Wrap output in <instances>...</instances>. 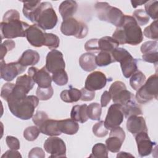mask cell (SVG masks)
<instances>
[{"label": "cell", "instance_id": "obj_1", "mask_svg": "<svg viewBox=\"0 0 158 158\" xmlns=\"http://www.w3.org/2000/svg\"><path fill=\"white\" fill-rule=\"evenodd\" d=\"M112 38L120 44L136 46L142 42L143 33L135 19L132 16L125 15L123 24L117 27L112 34Z\"/></svg>", "mask_w": 158, "mask_h": 158}, {"label": "cell", "instance_id": "obj_2", "mask_svg": "<svg viewBox=\"0 0 158 158\" xmlns=\"http://www.w3.org/2000/svg\"><path fill=\"white\" fill-rule=\"evenodd\" d=\"M20 14L15 9L7 10L0 23L1 39H13L26 36L28 23L20 20Z\"/></svg>", "mask_w": 158, "mask_h": 158}, {"label": "cell", "instance_id": "obj_3", "mask_svg": "<svg viewBox=\"0 0 158 158\" xmlns=\"http://www.w3.org/2000/svg\"><path fill=\"white\" fill-rule=\"evenodd\" d=\"M39 99L34 95L27 96L25 98L8 102L11 113L22 120H28L33 117L35 109L38 106Z\"/></svg>", "mask_w": 158, "mask_h": 158}, {"label": "cell", "instance_id": "obj_4", "mask_svg": "<svg viewBox=\"0 0 158 158\" xmlns=\"http://www.w3.org/2000/svg\"><path fill=\"white\" fill-rule=\"evenodd\" d=\"M57 16L51 3L43 2L36 10L33 23L38 25L44 30L54 28L57 23Z\"/></svg>", "mask_w": 158, "mask_h": 158}, {"label": "cell", "instance_id": "obj_5", "mask_svg": "<svg viewBox=\"0 0 158 158\" xmlns=\"http://www.w3.org/2000/svg\"><path fill=\"white\" fill-rule=\"evenodd\" d=\"M94 8L99 20L112 23L117 27H120L123 24L125 15L120 9L112 6L106 2H97Z\"/></svg>", "mask_w": 158, "mask_h": 158}, {"label": "cell", "instance_id": "obj_6", "mask_svg": "<svg viewBox=\"0 0 158 158\" xmlns=\"http://www.w3.org/2000/svg\"><path fill=\"white\" fill-rule=\"evenodd\" d=\"M111 55L115 62L120 64L123 75L125 78H130L138 70L137 60L125 49L118 47L111 52Z\"/></svg>", "mask_w": 158, "mask_h": 158}, {"label": "cell", "instance_id": "obj_7", "mask_svg": "<svg viewBox=\"0 0 158 158\" xmlns=\"http://www.w3.org/2000/svg\"><path fill=\"white\" fill-rule=\"evenodd\" d=\"M157 74L151 75L141 87L137 90L135 99L140 104H146L153 99H157Z\"/></svg>", "mask_w": 158, "mask_h": 158}, {"label": "cell", "instance_id": "obj_8", "mask_svg": "<svg viewBox=\"0 0 158 158\" xmlns=\"http://www.w3.org/2000/svg\"><path fill=\"white\" fill-rule=\"evenodd\" d=\"M60 31L65 36H73L77 38L82 39L87 35L88 28L85 23L71 17L63 20Z\"/></svg>", "mask_w": 158, "mask_h": 158}, {"label": "cell", "instance_id": "obj_9", "mask_svg": "<svg viewBox=\"0 0 158 158\" xmlns=\"http://www.w3.org/2000/svg\"><path fill=\"white\" fill-rule=\"evenodd\" d=\"M109 92L114 103L124 106L130 100L135 99L134 94L127 89L125 83L121 81H115L112 83Z\"/></svg>", "mask_w": 158, "mask_h": 158}, {"label": "cell", "instance_id": "obj_10", "mask_svg": "<svg viewBox=\"0 0 158 158\" xmlns=\"http://www.w3.org/2000/svg\"><path fill=\"white\" fill-rule=\"evenodd\" d=\"M124 114L122 106L114 103L112 104L107 110V114L104 120L105 127L107 130H111L120 125L123 121Z\"/></svg>", "mask_w": 158, "mask_h": 158}, {"label": "cell", "instance_id": "obj_11", "mask_svg": "<svg viewBox=\"0 0 158 158\" xmlns=\"http://www.w3.org/2000/svg\"><path fill=\"white\" fill-rule=\"evenodd\" d=\"M44 150L51 154L49 157H66L65 142L58 137L52 136L47 138L44 143Z\"/></svg>", "mask_w": 158, "mask_h": 158}, {"label": "cell", "instance_id": "obj_12", "mask_svg": "<svg viewBox=\"0 0 158 158\" xmlns=\"http://www.w3.org/2000/svg\"><path fill=\"white\" fill-rule=\"evenodd\" d=\"M25 69L26 67L22 65L18 61L6 64L4 59L1 60V78L5 81L13 80L18 75L25 72Z\"/></svg>", "mask_w": 158, "mask_h": 158}, {"label": "cell", "instance_id": "obj_13", "mask_svg": "<svg viewBox=\"0 0 158 158\" xmlns=\"http://www.w3.org/2000/svg\"><path fill=\"white\" fill-rule=\"evenodd\" d=\"M110 130L109 137L106 140V146L109 151L117 152L120 151L125 140V133L120 126Z\"/></svg>", "mask_w": 158, "mask_h": 158}, {"label": "cell", "instance_id": "obj_14", "mask_svg": "<svg viewBox=\"0 0 158 158\" xmlns=\"http://www.w3.org/2000/svg\"><path fill=\"white\" fill-rule=\"evenodd\" d=\"M45 67L47 70L52 73L58 70L65 69V63L62 53L56 49H52L49 51L46 56Z\"/></svg>", "mask_w": 158, "mask_h": 158}, {"label": "cell", "instance_id": "obj_15", "mask_svg": "<svg viewBox=\"0 0 158 158\" xmlns=\"http://www.w3.org/2000/svg\"><path fill=\"white\" fill-rule=\"evenodd\" d=\"M28 75L33 78L35 83L40 88H48L51 86L52 77L45 66L41 69L31 67L28 70Z\"/></svg>", "mask_w": 158, "mask_h": 158}, {"label": "cell", "instance_id": "obj_16", "mask_svg": "<svg viewBox=\"0 0 158 158\" xmlns=\"http://www.w3.org/2000/svg\"><path fill=\"white\" fill-rule=\"evenodd\" d=\"M45 30L36 24L30 25L26 31V38L28 43L33 46L40 48L44 46L46 37Z\"/></svg>", "mask_w": 158, "mask_h": 158}, {"label": "cell", "instance_id": "obj_17", "mask_svg": "<svg viewBox=\"0 0 158 158\" xmlns=\"http://www.w3.org/2000/svg\"><path fill=\"white\" fill-rule=\"evenodd\" d=\"M137 144L138 151L141 157H144L149 155L156 146V143L152 142L148 136V132L142 131L135 136Z\"/></svg>", "mask_w": 158, "mask_h": 158}, {"label": "cell", "instance_id": "obj_18", "mask_svg": "<svg viewBox=\"0 0 158 158\" xmlns=\"http://www.w3.org/2000/svg\"><path fill=\"white\" fill-rule=\"evenodd\" d=\"M106 83L107 78L105 74L100 71H94L88 75L85 88L91 91L99 90L106 85Z\"/></svg>", "mask_w": 158, "mask_h": 158}, {"label": "cell", "instance_id": "obj_19", "mask_svg": "<svg viewBox=\"0 0 158 158\" xmlns=\"http://www.w3.org/2000/svg\"><path fill=\"white\" fill-rule=\"evenodd\" d=\"M127 129L133 136L142 131L148 132V128L143 117L131 115L127 118Z\"/></svg>", "mask_w": 158, "mask_h": 158}, {"label": "cell", "instance_id": "obj_20", "mask_svg": "<svg viewBox=\"0 0 158 158\" xmlns=\"http://www.w3.org/2000/svg\"><path fill=\"white\" fill-rule=\"evenodd\" d=\"M40 131L48 136H59L62 132L58 127V120L53 119H47L39 127Z\"/></svg>", "mask_w": 158, "mask_h": 158}, {"label": "cell", "instance_id": "obj_21", "mask_svg": "<svg viewBox=\"0 0 158 158\" xmlns=\"http://www.w3.org/2000/svg\"><path fill=\"white\" fill-rule=\"evenodd\" d=\"M78 4L76 1L72 0L64 1L60 3L59 7V12L63 20L72 17L77 10Z\"/></svg>", "mask_w": 158, "mask_h": 158}, {"label": "cell", "instance_id": "obj_22", "mask_svg": "<svg viewBox=\"0 0 158 158\" xmlns=\"http://www.w3.org/2000/svg\"><path fill=\"white\" fill-rule=\"evenodd\" d=\"M40 59V56L37 51L32 49H27L23 52L18 62L22 65L27 67L29 65L36 64Z\"/></svg>", "mask_w": 158, "mask_h": 158}, {"label": "cell", "instance_id": "obj_23", "mask_svg": "<svg viewBox=\"0 0 158 158\" xmlns=\"http://www.w3.org/2000/svg\"><path fill=\"white\" fill-rule=\"evenodd\" d=\"M58 127L62 133L69 135L76 134L79 130L78 123L72 118L58 120Z\"/></svg>", "mask_w": 158, "mask_h": 158}, {"label": "cell", "instance_id": "obj_24", "mask_svg": "<svg viewBox=\"0 0 158 158\" xmlns=\"http://www.w3.org/2000/svg\"><path fill=\"white\" fill-rule=\"evenodd\" d=\"M78 62L81 68L86 72H91L97 67L96 56L92 52H86L81 54Z\"/></svg>", "mask_w": 158, "mask_h": 158}, {"label": "cell", "instance_id": "obj_25", "mask_svg": "<svg viewBox=\"0 0 158 158\" xmlns=\"http://www.w3.org/2000/svg\"><path fill=\"white\" fill-rule=\"evenodd\" d=\"M120 44L112 37L104 36L98 39V51H104L111 53L114 50L118 47Z\"/></svg>", "mask_w": 158, "mask_h": 158}, {"label": "cell", "instance_id": "obj_26", "mask_svg": "<svg viewBox=\"0 0 158 158\" xmlns=\"http://www.w3.org/2000/svg\"><path fill=\"white\" fill-rule=\"evenodd\" d=\"M87 106L86 104L73 106L70 112L71 118L81 123L86 122L89 118L87 115Z\"/></svg>", "mask_w": 158, "mask_h": 158}, {"label": "cell", "instance_id": "obj_27", "mask_svg": "<svg viewBox=\"0 0 158 158\" xmlns=\"http://www.w3.org/2000/svg\"><path fill=\"white\" fill-rule=\"evenodd\" d=\"M23 4V14L24 16L29 19L31 22H33L35 14L40 6L41 1H22Z\"/></svg>", "mask_w": 158, "mask_h": 158}, {"label": "cell", "instance_id": "obj_28", "mask_svg": "<svg viewBox=\"0 0 158 158\" xmlns=\"http://www.w3.org/2000/svg\"><path fill=\"white\" fill-rule=\"evenodd\" d=\"M60 97L65 102H75L81 98V91L75 88H70L69 89L63 90L60 93Z\"/></svg>", "mask_w": 158, "mask_h": 158}, {"label": "cell", "instance_id": "obj_29", "mask_svg": "<svg viewBox=\"0 0 158 158\" xmlns=\"http://www.w3.org/2000/svg\"><path fill=\"white\" fill-rule=\"evenodd\" d=\"M124 117L127 118L131 115H139L143 114L141 107L136 102L135 98L128 101L126 104L122 106Z\"/></svg>", "mask_w": 158, "mask_h": 158}, {"label": "cell", "instance_id": "obj_30", "mask_svg": "<svg viewBox=\"0 0 158 158\" xmlns=\"http://www.w3.org/2000/svg\"><path fill=\"white\" fill-rule=\"evenodd\" d=\"M146 80V78L145 75L142 72L137 70L131 76L130 85L133 89L137 91L143 85Z\"/></svg>", "mask_w": 158, "mask_h": 158}, {"label": "cell", "instance_id": "obj_31", "mask_svg": "<svg viewBox=\"0 0 158 158\" xmlns=\"http://www.w3.org/2000/svg\"><path fill=\"white\" fill-rule=\"evenodd\" d=\"M101 106L98 102H93L87 106V115L89 118L93 120L100 119L102 109Z\"/></svg>", "mask_w": 158, "mask_h": 158}, {"label": "cell", "instance_id": "obj_32", "mask_svg": "<svg viewBox=\"0 0 158 158\" xmlns=\"http://www.w3.org/2000/svg\"><path fill=\"white\" fill-rule=\"evenodd\" d=\"M112 62H115V61L110 52L100 51L96 56V64L97 66L104 67Z\"/></svg>", "mask_w": 158, "mask_h": 158}, {"label": "cell", "instance_id": "obj_33", "mask_svg": "<svg viewBox=\"0 0 158 158\" xmlns=\"http://www.w3.org/2000/svg\"><path fill=\"white\" fill-rule=\"evenodd\" d=\"M90 157H102L107 158L108 157V149L106 146L101 143H98L95 144L92 149V153L89 156Z\"/></svg>", "mask_w": 158, "mask_h": 158}, {"label": "cell", "instance_id": "obj_34", "mask_svg": "<svg viewBox=\"0 0 158 158\" xmlns=\"http://www.w3.org/2000/svg\"><path fill=\"white\" fill-rule=\"evenodd\" d=\"M145 12L149 17L154 20H157L158 17V2L154 1H148L144 4Z\"/></svg>", "mask_w": 158, "mask_h": 158}, {"label": "cell", "instance_id": "obj_35", "mask_svg": "<svg viewBox=\"0 0 158 158\" xmlns=\"http://www.w3.org/2000/svg\"><path fill=\"white\" fill-rule=\"evenodd\" d=\"M52 80L57 85L64 86L68 83L69 78L65 69H62L52 73Z\"/></svg>", "mask_w": 158, "mask_h": 158}, {"label": "cell", "instance_id": "obj_36", "mask_svg": "<svg viewBox=\"0 0 158 158\" xmlns=\"http://www.w3.org/2000/svg\"><path fill=\"white\" fill-rule=\"evenodd\" d=\"M132 17L135 19L139 26L145 25L149 21V17L145 10L142 9L135 10L133 13Z\"/></svg>", "mask_w": 158, "mask_h": 158}, {"label": "cell", "instance_id": "obj_37", "mask_svg": "<svg viewBox=\"0 0 158 158\" xmlns=\"http://www.w3.org/2000/svg\"><path fill=\"white\" fill-rule=\"evenodd\" d=\"M143 33L146 37L149 39L156 40L157 41V40L158 39L157 20H154L149 26L146 27L144 29Z\"/></svg>", "mask_w": 158, "mask_h": 158}, {"label": "cell", "instance_id": "obj_38", "mask_svg": "<svg viewBox=\"0 0 158 158\" xmlns=\"http://www.w3.org/2000/svg\"><path fill=\"white\" fill-rule=\"evenodd\" d=\"M60 40L59 38L55 34L49 33H46L45 41L44 46H47L49 49H55L59 46Z\"/></svg>", "mask_w": 158, "mask_h": 158}, {"label": "cell", "instance_id": "obj_39", "mask_svg": "<svg viewBox=\"0 0 158 158\" xmlns=\"http://www.w3.org/2000/svg\"><path fill=\"white\" fill-rule=\"evenodd\" d=\"M40 132L37 126H30L26 128L23 131V137L27 141H33L38 137Z\"/></svg>", "mask_w": 158, "mask_h": 158}, {"label": "cell", "instance_id": "obj_40", "mask_svg": "<svg viewBox=\"0 0 158 158\" xmlns=\"http://www.w3.org/2000/svg\"><path fill=\"white\" fill-rule=\"evenodd\" d=\"M54 90L51 86L48 88H40L38 86L36 91V96L41 101H46L51 99Z\"/></svg>", "mask_w": 158, "mask_h": 158}, {"label": "cell", "instance_id": "obj_41", "mask_svg": "<svg viewBox=\"0 0 158 158\" xmlns=\"http://www.w3.org/2000/svg\"><path fill=\"white\" fill-rule=\"evenodd\" d=\"M15 83H17L23 86L29 92L33 88L35 83L30 76H29L28 75L25 74L23 75H21L16 80Z\"/></svg>", "mask_w": 158, "mask_h": 158}, {"label": "cell", "instance_id": "obj_42", "mask_svg": "<svg viewBox=\"0 0 158 158\" xmlns=\"http://www.w3.org/2000/svg\"><path fill=\"white\" fill-rule=\"evenodd\" d=\"M92 130L94 135L99 138L104 137L108 134V130L105 127L104 121H99L93 125Z\"/></svg>", "mask_w": 158, "mask_h": 158}, {"label": "cell", "instance_id": "obj_43", "mask_svg": "<svg viewBox=\"0 0 158 158\" xmlns=\"http://www.w3.org/2000/svg\"><path fill=\"white\" fill-rule=\"evenodd\" d=\"M157 41H148L144 43L141 48V52L143 54L152 53L157 51Z\"/></svg>", "mask_w": 158, "mask_h": 158}, {"label": "cell", "instance_id": "obj_44", "mask_svg": "<svg viewBox=\"0 0 158 158\" xmlns=\"http://www.w3.org/2000/svg\"><path fill=\"white\" fill-rule=\"evenodd\" d=\"M15 46V43L13 40H5L1 46V60H3L7 52L12 51Z\"/></svg>", "mask_w": 158, "mask_h": 158}, {"label": "cell", "instance_id": "obj_45", "mask_svg": "<svg viewBox=\"0 0 158 158\" xmlns=\"http://www.w3.org/2000/svg\"><path fill=\"white\" fill-rule=\"evenodd\" d=\"M48 114L42 110H38L36 111V114L33 116L32 120L35 125L39 127L45 120L48 119Z\"/></svg>", "mask_w": 158, "mask_h": 158}, {"label": "cell", "instance_id": "obj_46", "mask_svg": "<svg viewBox=\"0 0 158 158\" xmlns=\"http://www.w3.org/2000/svg\"><path fill=\"white\" fill-rule=\"evenodd\" d=\"M6 142L10 149L18 150L20 149V141L16 137L12 136H7Z\"/></svg>", "mask_w": 158, "mask_h": 158}, {"label": "cell", "instance_id": "obj_47", "mask_svg": "<svg viewBox=\"0 0 158 158\" xmlns=\"http://www.w3.org/2000/svg\"><path fill=\"white\" fill-rule=\"evenodd\" d=\"M98 39H91L87 41L85 44V49L88 52H98Z\"/></svg>", "mask_w": 158, "mask_h": 158}, {"label": "cell", "instance_id": "obj_48", "mask_svg": "<svg viewBox=\"0 0 158 158\" xmlns=\"http://www.w3.org/2000/svg\"><path fill=\"white\" fill-rule=\"evenodd\" d=\"M81 91V98L83 101H90L95 97V91L87 89L85 88H82Z\"/></svg>", "mask_w": 158, "mask_h": 158}, {"label": "cell", "instance_id": "obj_49", "mask_svg": "<svg viewBox=\"0 0 158 158\" xmlns=\"http://www.w3.org/2000/svg\"><path fill=\"white\" fill-rule=\"evenodd\" d=\"M142 59L145 62L157 64L158 61V52L157 51L152 53L143 54Z\"/></svg>", "mask_w": 158, "mask_h": 158}, {"label": "cell", "instance_id": "obj_50", "mask_svg": "<svg viewBox=\"0 0 158 158\" xmlns=\"http://www.w3.org/2000/svg\"><path fill=\"white\" fill-rule=\"evenodd\" d=\"M45 154L43 149L39 147H35L31 149L29 153H28V157L29 158H44Z\"/></svg>", "mask_w": 158, "mask_h": 158}, {"label": "cell", "instance_id": "obj_51", "mask_svg": "<svg viewBox=\"0 0 158 158\" xmlns=\"http://www.w3.org/2000/svg\"><path fill=\"white\" fill-rule=\"evenodd\" d=\"M111 96L109 91H105L103 92L101 97V106L102 107H106L110 101Z\"/></svg>", "mask_w": 158, "mask_h": 158}, {"label": "cell", "instance_id": "obj_52", "mask_svg": "<svg viewBox=\"0 0 158 158\" xmlns=\"http://www.w3.org/2000/svg\"><path fill=\"white\" fill-rule=\"evenodd\" d=\"M2 158L4 157H22V155L20 154L19 152L17 151V150H12L10 149L4 153V154L1 156Z\"/></svg>", "mask_w": 158, "mask_h": 158}, {"label": "cell", "instance_id": "obj_53", "mask_svg": "<svg viewBox=\"0 0 158 158\" xmlns=\"http://www.w3.org/2000/svg\"><path fill=\"white\" fill-rule=\"evenodd\" d=\"M148 1H131V3L132 4V6L134 8H136L137 6H141L145 3H146Z\"/></svg>", "mask_w": 158, "mask_h": 158}, {"label": "cell", "instance_id": "obj_54", "mask_svg": "<svg viewBox=\"0 0 158 158\" xmlns=\"http://www.w3.org/2000/svg\"><path fill=\"white\" fill-rule=\"evenodd\" d=\"M134 157V156L133 155H131V154L126 152H123V151L118 152L117 155V157Z\"/></svg>", "mask_w": 158, "mask_h": 158}]
</instances>
